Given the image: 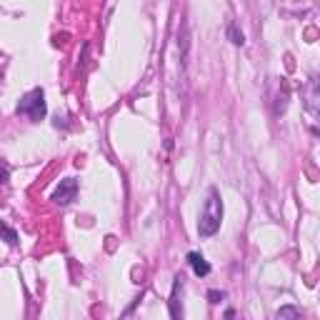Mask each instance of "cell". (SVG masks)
I'll list each match as a JSON object with an SVG mask.
<instances>
[{
	"label": "cell",
	"mask_w": 320,
	"mask_h": 320,
	"mask_svg": "<svg viewBox=\"0 0 320 320\" xmlns=\"http://www.w3.org/2000/svg\"><path fill=\"white\" fill-rule=\"evenodd\" d=\"M220 223H223V200L218 195L215 188L208 190V200H205V208L200 213V220H198V235L200 238H210L220 230Z\"/></svg>",
	"instance_id": "obj_1"
},
{
	"label": "cell",
	"mask_w": 320,
	"mask_h": 320,
	"mask_svg": "<svg viewBox=\"0 0 320 320\" xmlns=\"http://www.w3.org/2000/svg\"><path fill=\"white\" fill-rule=\"evenodd\" d=\"M18 113H23V115H28L33 123H38V120H43L45 118V113H48V108H45V93H43V88H33L23 100H20V105H18Z\"/></svg>",
	"instance_id": "obj_2"
},
{
	"label": "cell",
	"mask_w": 320,
	"mask_h": 320,
	"mask_svg": "<svg viewBox=\"0 0 320 320\" xmlns=\"http://www.w3.org/2000/svg\"><path fill=\"white\" fill-rule=\"evenodd\" d=\"M305 108L310 113H320V73L310 75L305 85Z\"/></svg>",
	"instance_id": "obj_3"
},
{
	"label": "cell",
	"mask_w": 320,
	"mask_h": 320,
	"mask_svg": "<svg viewBox=\"0 0 320 320\" xmlns=\"http://www.w3.org/2000/svg\"><path fill=\"white\" fill-rule=\"evenodd\" d=\"M75 193H78V180L65 178V180H60L58 190L53 193V200H55L58 205H68L70 200H75Z\"/></svg>",
	"instance_id": "obj_4"
},
{
	"label": "cell",
	"mask_w": 320,
	"mask_h": 320,
	"mask_svg": "<svg viewBox=\"0 0 320 320\" xmlns=\"http://www.w3.org/2000/svg\"><path fill=\"white\" fill-rule=\"evenodd\" d=\"M188 263L193 265L195 275H210V263L200 255V253H188Z\"/></svg>",
	"instance_id": "obj_5"
},
{
	"label": "cell",
	"mask_w": 320,
	"mask_h": 320,
	"mask_svg": "<svg viewBox=\"0 0 320 320\" xmlns=\"http://www.w3.org/2000/svg\"><path fill=\"white\" fill-rule=\"evenodd\" d=\"M183 288V275L175 278V285H173V295H170V313H173V320H183V313L178 310V290Z\"/></svg>",
	"instance_id": "obj_6"
},
{
	"label": "cell",
	"mask_w": 320,
	"mask_h": 320,
	"mask_svg": "<svg viewBox=\"0 0 320 320\" xmlns=\"http://www.w3.org/2000/svg\"><path fill=\"white\" fill-rule=\"evenodd\" d=\"M275 320H300V310L295 305H285V308H280Z\"/></svg>",
	"instance_id": "obj_7"
},
{
	"label": "cell",
	"mask_w": 320,
	"mask_h": 320,
	"mask_svg": "<svg viewBox=\"0 0 320 320\" xmlns=\"http://www.w3.org/2000/svg\"><path fill=\"white\" fill-rule=\"evenodd\" d=\"M228 35H230V40H233L235 45H243V43H245L243 33H238V28H235V25H230V28H228Z\"/></svg>",
	"instance_id": "obj_8"
},
{
	"label": "cell",
	"mask_w": 320,
	"mask_h": 320,
	"mask_svg": "<svg viewBox=\"0 0 320 320\" xmlns=\"http://www.w3.org/2000/svg\"><path fill=\"white\" fill-rule=\"evenodd\" d=\"M208 298H210V303H220V300L225 298V293H220V290H210Z\"/></svg>",
	"instance_id": "obj_9"
},
{
	"label": "cell",
	"mask_w": 320,
	"mask_h": 320,
	"mask_svg": "<svg viewBox=\"0 0 320 320\" xmlns=\"http://www.w3.org/2000/svg\"><path fill=\"white\" fill-rule=\"evenodd\" d=\"M5 238H8V243H10V245H15V243H18V235H15V230H13V228H5Z\"/></svg>",
	"instance_id": "obj_10"
}]
</instances>
